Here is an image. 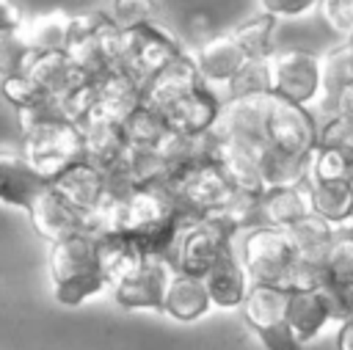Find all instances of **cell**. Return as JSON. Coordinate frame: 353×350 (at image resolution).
I'll use <instances>...</instances> for the list:
<instances>
[{"mask_svg": "<svg viewBox=\"0 0 353 350\" xmlns=\"http://www.w3.org/2000/svg\"><path fill=\"white\" fill-rule=\"evenodd\" d=\"M19 146L25 165L41 179H55L63 168L83 157V141L77 124L58 113L55 102L33 110H17Z\"/></svg>", "mask_w": 353, "mask_h": 350, "instance_id": "6da1fadb", "label": "cell"}, {"mask_svg": "<svg viewBox=\"0 0 353 350\" xmlns=\"http://www.w3.org/2000/svg\"><path fill=\"white\" fill-rule=\"evenodd\" d=\"M47 276L55 303L66 309L83 306L108 292V281L102 278L97 262V237L88 231H74L69 237L50 243Z\"/></svg>", "mask_w": 353, "mask_h": 350, "instance_id": "7a4b0ae2", "label": "cell"}, {"mask_svg": "<svg viewBox=\"0 0 353 350\" xmlns=\"http://www.w3.org/2000/svg\"><path fill=\"white\" fill-rule=\"evenodd\" d=\"M270 94L303 110L328 107V83L323 55L303 47H276L268 58Z\"/></svg>", "mask_w": 353, "mask_h": 350, "instance_id": "3957f363", "label": "cell"}, {"mask_svg": "<svg viewBox=\"0 0 353 350\" xmlns=\"http://www.w3.org/2000/svg\"><path fill=\"white\" fill-rule=\"evenodd\" d=\"M234 254L248 273L251 284L265 287H281L290 289L292 273H295V251L287 237V231L273 226H251L240 234H234Z\"/></svg>", "mask_w": 353, "mask_h": 350, "instance_id": "277c9868", "label": "cell"}, {"mask_svg": "<svg viewBox=\"0 0 353 350\" xmlns=\"http://www.w3.org/2000/svg\"><path fill=\"white\" fill-rule=\"evenodd\" d=\"M163 187L171 193L182 215L204 218V220L215 218L234 196V190L226 185L223 174L218 171V165L207 157L179 165Z\"/></svg>", "mask_w": 353, "mask_h": 350, "instance_id": "5b68a950", "label": "cell"}, {"mask_svg": "<svg viewBox=\"0 0 353 350\" xmlns=\"http://www.w3.org/2000/svg\"><path fill=\"white\" fill-rule=\"evenodd\" d=\"M232 251L234 237H229L218 223L204 218H185L171 251V265L179 273L204 278Z\"/></svg>", "mask_w": 353, "mask_h": 350, "instance_id": "8992f818", "label": "cell"}, {"mask_svg": "<svg viewBox=\"0 0 353 350\" xmlns=\"http://www.w3.org/2000/svg\"><path fill=\"white\" fill-rule=\"evenodd\" d=\"M188 47L157 19L121 30V61L119 66L127 69L135 80H149L171 61H176Z\"/></svg>", "mask_w": 353, "mask_h": 350, "instance_id": "52a82bcc", "label": "cell"}, {"mask_svg": "<svg viewBox=\"0 0 353 350\" xmlns=\"http://www.w3.org/2000/svg\"><path fill=\"white\" fill-rule=\"evenodd\" d=\"M265 143L281 154L306 160L312 149L317 146V121L312 110H303L298 105H290L284 99H276L270 94L268 110H265Z\"/></svg>", "mask_w": 353, "mask_h": 350, "instance_id": "ba28073f", "label": "cell"}, {"mask_svg": "<svg viewBox=\"0 0 353 350\" xmlns=\"http://www.w3.org/2000/svg\"><path fill=\"white\" fill-rule=\"evenodd\" d=\"M171 273H174V265L168 259L146 256V262L132 276L110 287V295L116 306L124 311H160Z\"/></svg>", "mask_w": 353, "mask_h": 350, "instance_id": "9c48e42d", "label": "cell"}, {"mask_svg": "<svg viewBox=\"0 0 353 350\" xmlns=\"http://www.w3.org/2000/svg\"><path fill=\"white\" fill-rule=\"evenodd\" d=\"M193 58V66L199 72V80L212 88V91H226L229 80L237 74V69L243 66L245 55L240 50V44L232 39V33H212L204 36L193 50H188Z\"/></svg>", "mask_w": 353, "mask_h": 350, "instance_id": "30bf717a", "label": "cell"}, {"mask_svg": "<svg viewBox=\"0 0 353 350\" xmlns=\"http://www.w3.org/2000/svg\"><path fill=\"white\" fill-rule=\"evenodd\" d=\"M97 99L94 107L83 121H113L121 124V119L141 105V80H135L127 69L113 66L94 77ZM80 121V124H83Z\"/></svg>", "mask_w": 353, "mask_h": 350, "instance_id": "8fae6325", "label": "cell"}, {"mask_svg": "<svg viewBox=\"0 0 353 350\" xmlns=\"http://www.w3.org/2000/svg\"><path fill=\"white\" fill-rule=\"evenodd\" d=\"M22 74H28L52 102L77 88L88 74L72 61L66 50H30L22 63Z\"/></svg>", "mask_w": 353, "mask_h": 350, "instance_id": "7c38bea8", "label": "cell"}, {"mask_svg": "<svg viewBox=\"0 0 353 350\" xmlns=\"http://www.w3.org/2000/svg\"><path fill=\"white\" fill-rule=\"evenodd\" d=\"M199 85H204L199 80V72L193 66L190 52L185 50L176 61H171L165 69H160L157 74H152L149 80L141 83V102L157 113H168L182 96H188L190 91H196Z\"/></svg>", "mask_w": 353, "mask_h": 350, "instance_id": "4fadbf2b", "label": "cell"}, {"mask_svg": "<svg viewBox=\"0 0 353 350\" xmlns=\"http://www.w3.org/2000/svg\"><path fill=\"white\" fill-rule=\"evenodd\" d=\"M25 215H28L33 231L47 243H55L74 231H85V218L77 209H72L47 182L36 190V196L25 207Z\"/></svg>", "mask_w": 353, "mask_h": 350, "instance_id": "5bb4252c", "label": "cell"}, {"mask_svg": "<svg viewBox=\"0 0 353 350\" xmlns=\"http://www.w3.org/2000/svg\"><path fill=\"white\" fill-rule=\"evenodd\" d=\"M72 209H77L83 218L105 198L108 193V176L94 165L88 163L85 157H80L77 163H72L69 168H63L55 179L47 182Z\"/></svg>", "mask_w": 353, "mask_h": 350, "instance_id": "9a60e30c", "label": "cell"}, {"mask_svg": "<svg viewBox=\"0 0 353 350\" xmlns=\"http://www.w3.org/2000/svg\"><path fill=\"white\" fill-rule=\"evenodd\" d=\"M221 102L223 96L207 85H199L196 91H190L188 96H182L168 113L165 121L171 130L185 132V135H210L215 130V121L221 116Z\"/></svg>", "mask_w": 353, "mask_h": 350, "instance_id": "2e32d148", "label": "cell"}, {"mask_svg": "<svg viewBox=\"0 0 353 350\" xmlns=\"http://www.w3.org/2000/svg\"><path fill=\"white\" fill-rule=\"evenodd\" d=\"M284 322L301 347L314 342L325 331V325L331 322L323 292L320 289H287Z\"/></svg>", "mask_w": 353, "mask_h": 350, "instance_id": "e0dca14e", "label": "cell"}, {"mask_svg": "<svg viewBox=\"0 0 353 350\" xmlns=\"http://www.w3.org/2000/svg\"><path fill=\"white\" fill-rule=\"evenodd\" d=\"M143 245L130 234H105L97 237V262L102 270V278L108 281V289L127 276H132L146 262Z\"/></svg>", "mask_w": 353, "mask_h": 350, "instance_id": "ac0fdd59", "label": "cell"}, {"mask_svg": "<svg viewBox=\"0 0 353 350\" xmlns=\"http://www.w3.org/2000/svg\"><path fill=\"white\" fill-rule=\"evenodd\" d=\"M212 309L210 295L204 289V281L188 273L174 270L165 287V298H163V314H168L176 322H196L201 320L207 311Z\"/></svg>", "mask_w": 353, "mask_h": 350, "instance_id": "d6986e66", "label": "cell"}, {"mask_svg": "<svg viewBox=\"0 0 353 350\" xmlns=\"http://www.w3.org/2000/svg\"><path fill=\"white\" fill-rule=\"evenodd\" d=\"M309 215H312V209H309L306 182L290 185V187H270V190H262V196H259L262 226H273V229L287 231Z\"/></svg>", "mask_w": 353, "mask_h": 350, "instance_id": "ffe728a7", "label": "cell"}, {"mask_svg": "<svg viewBox=\"0 0 353 350\" xmlns=\"http://www.w3.org/2000/svg\"><path fill=\"white\" fill-rule=\"evenodd\" d=\"M201 281H204V289H207L210 303L215 309H240L243 298L251 289L248 273L243 270V265H240L234 251L226 254Z\"/></svg>", "mask_w": 353, "mask_h": 350, "instance_id": "44dd1931", "label": "cell"}, {"mask_svg": "<svg viewBox=\"0 0 353 350\" xmlns=\"http://www.w3.org/2000/svg\"><path fill=\"white\" fill-rule=\"evenodd\" d=\"M309 209L314 218L325 220L331 229H347L353 218V185L350 179L342 182H306Z\"/></svg>", "mask_w": 353, "mask_h": 350, "instance_id": "7402d4cb", "label": "cell"}, {"mask_svg": "<svg viewBox=\"0 0 353 350\" xmlns=\"http://www.w3.org/2000/svg\"><path fill=\"white\" fill-rule=\"evenodd\" d=\"M83 141V157L94 163L102 174H108L127 152L121 127L113 121H83L77 124Z\"/></svg>", "mask_w": 353, "mask_h": 350, "instance_id": "603a6c76", "label": "cell"}, {"mask_svg": "<svg viewBox=\"0 0 353 350\" xmlns=\"http://www.w3.org/2000/svg\"><path fill=\"white\" fill-rule=\"evenodd\" d=\"M44 182L25 165L22 154L17 149H3L0 146V204L22 209L30 204L36 190Z\"/></svg>", "mask_w": 353, "mask_h": 350, "instance_id": "cb8c5ba5", "label": "cell"}, {"mask_svg": "<svg viewBox=\"0 0 353 350\" xmlns=\"http://www.w3.org/2000/svg\"><path fill=\"white\" fill-rule=\"evenodd\" d=\"M243 320L245 325L259 333L268 328H276L284 322V311H287V289L281 287H265V284H251L248 295L240 303Z\"/></svg>", "mask_w": 353, "mask_h": 350, "instance_id": "d4e9b609", "label": "cell"}, {"mask_svg": "<svg viewBox=\"0 0 353 350\" xmlns=\"http://www.w3.org/2000/svg\"><path fill=\"white\" fill-rule=\"evenodd\" d=\"M66 28H69V14L55 8L36 17H25L19 36L28 44V50H63Z\"/></svg>", "mask_w": 353, "mask_h": 350, "instance_id": "484cf974", "label": "cell"}, {"mask_svg": "<svg viewBox=\"0 0 353 350\" xmlns=\"http://www.w3.org/2000/svg\"><path fill=\"white\" fill-rule=\"evenodd\" d=\"M334 231L336 229H331L325 220H320L314 215H309L301 223H295L292 229H287V237L292 243L295 259L306 262V265H323V254H325Z\"/></svg>", "mask_w": 353, "mask_h": 350, "instance_id": "4316f807", "label": "cell"}, {"mask_svg": "<svg viewBox=\"0 0 353 350\" xmlns=\"http://www.w3.org/2000/svg\"><path fill=\"white\" fill-rule=\"evenodd\" d=\"M121 135H124V143L130 149H154V143L165 135L168 130V121L163 113L146 107L143 102L130 110L124 119H121Z\"/></svg>", "mask_w": 353, "mask_h": 350, "instance_id": "83f0119b", "label": "cell"}, {"mask_svg": "<svg viewBox=\"0 0 353 350\" xmlns=\"http://www.w3.org/2000/svg\"><path fill=\"white\" fill-rule=\"evenodd\" d=\"M276 25H279L276 19L256 14V17L237 22L229 33L240 44L245 58H270L276 52Z\"/></svg>", "mask_w": 353, "mask_h": 350, "instance_id": "f1b7e54d", "label": "cell"}, {"mask_svg": "<svg viewBox=\"0 0 353 350\" xmlns=\"http://www.w3.org/2000/svg\"><path fill=\"white\" fill-rule=\"evenodd\" d=\"M259 163V176H262V187H290V185H303L306 182V160L281 154L270 146H265V152L256 157Z\"/></svg>", "mask_w": 353, "mask_h": 350, "instance_id": "f546056e", "label": "cell"}, {"mask_svg": "<svg viewBox=\"0 0 353 350\" xmlns=\"http://www.w3.org/2000/svg\"><path fill=\"white\" fill-rule=\"evenodd\" d=\"M350 174H353V157H347L345 152L314 146L312 154L306 157V182H342L350 179Z\"/></svg>", "mask_w": 353, "mask_h": 350, "instance_id": "4dcf8cb0", "label": "cell"}, {"mask_svg": "<svg viewBox=\"0 0 353 350\" xmlns=\"http://www.w3.org/2000/svg\"><path fill=\"white\" fill-rule=\"evenodd\" d=\"M323 273L325 281L353 284V234L339 229L334 231L325 254H323Z\"/></svg>", "mask_w": 353, "mask_h": 350, "instance_id": "1f68e13d", "label": "cell"}, {"mask_svg": "<svg viewBox=\"0 0 353 350\" xmlns=\"http://www.w3.org/2000/svg\"><path fill=\"white\" fill-rule=\"evenodd\" d=\"M259 94H270L268 58H245L243 66L237 69V74L229 80L226 96H259Z\"/></svg>", "mask_w": 353, "mask_h": 350, "instance_id": "d6a6232c", "label": "cell"}, {"mask_svg": "<svg viewBox=\"0 0 353 350\" xmlns=\"http://www.w3.org/2000/svg\"><path fill=\"white\" fill-rule=\"evenodd\" d=\"M0 94L3 99L17 110H33V107H44V105H52V99L22 72L17 74H8V77H0Z\"/></svg>", "mask_w": 353, "mask_h": 350, "instance_id": "836d02e7", "label": "cell"}, {"mask_svg": "<svg viewBox=\"0 0 353 350\" xmlns=\"http://www.w3.org/2000/svg\"><path fill=\"white\" fill-rule=\"evenodd\" d=\"M157 14H160V3L157 0H110V11H108L113 25L121 28V30L154 22Z\"/></svg>", "mask_w": 353, "mask_h": 350, "instance_id": "e575fe53", "label": "cell"}, {"mask_svg": "<svg viewBox=\"0 0 353 350\" xmlns=\"http://www.w3.org/2000/svg\"><path fill=\"white\" fill-rule=\"evenodd\" d=\"M317 146H328L353 157V119L331 113L323 124H317Z\"/></svg>", "mask_w": 353, "mask_h": 350, "instance_id": "d590c367", "label": "cell"}, {"mask_svg": "<svg viewBox=\"0 0 353 350\" xmlns=\"http://www.w3.org/2000/svg\"><path fill=\"white\" fill-rule=\"evenodd\" d=\"M317 11H320L323 25L339 41H350L353 39V0H320Z\"/></svg>", "mask_w": 353, "mask_h": 350, "instance_id": "8d00e7d4", "label": "cell"}, {"mask_svg": "<svg viewBox=\"0 0 353 350\" xmlns=\"http://www.w3.org/2000/svg\"><path fill=\"white\" fill-rule=\"evenodd\" d=\"M320 0H256L259 14L276 19V22H295V19H306L309 14L317 11Z\"/></svg>", "mask_w": 353, "mask_h": 350, "instance_id": "74e56055", "label": "cell"}, {"mask_svg": "<svg viewBox=\"0 0 353 350\" xmlns=\"http://www.w3.org/2000/svg\"><path fill=\"white\" fill-rule=\"evenodd\" d=\"M320 292H323V300L328 306V317L334 322H345L353 317V284L323 281Z\"/></svg>", "mask_w": 353, "mask_h": 350, "instance_id": "f35d334b", "label": "cell"}, {"mask_svg": "<svg viewBox=\"0 0 353 350\" xmlns=\"http://www.w3.org/2000/svg\"><path fill=\"white\" fill-rule=\"evenodd\" d=\"M30 50L22 41L19 30L17 33H8V36H0V77H8V74L22 72V63H25V55Z\"/></svg>", "mask_w": 353, "mask_h": 350, "instance_id": "ab89813d", "label": "cell"}, {"mask_svg": "<svg viewBox=\"0 0 353 350\" xmlns=\"http://www.w3.org/2000/svg\"><path fill=\"white\" fill-rule=\"evenodd\" d=\"M256 339L262 342L265 350H301V344L295 342V336L287 328V322H281L276 328H268V331H259Z\"/></svg>", "mask_w": 353, "mask_h": 350, "instance_id": "60d3db41", "label": "cell"}, {"mask_svg": "<svg viewBox=\"0 0 353 350\" xmlns=\"http://www.w3.org/2000/svg\"><path fill=\"white\" fill-rule=\"evenodd\" d=\"M328 107L339 116L353 119V80H345V83H339L328 91Z\"/></svg>", "mask_w": 353, "mask_h": 350, "instance_id": "b9f144b4", "label": "cell"}, {"mask_svg": "<svg viewBox=\"0 0 353 350\" xmlns=\"http://www.w3.org/2000/svg\"><path fill=\"white\" fill-rule=\"evenodd\" d=\"M25 22V11L19 0H0V36L17 33Z\"/></svg>", "mask_w": 353, "mask_h": 350, "instance_id": "7bdbcfd3", "label": "cell"}, {"mask_svg": "<svg viewBox=\"0 0 353 350\" xmlns=\"http://www.w3.org/2000/svg\"><path fill=\"white\" fill-rule=\"evenodd\" d=\"M334 344H336V350H353V317L345 320V322H339V331L334 336Z\"/></svg>", "mask_w": 353, "mask_h": 350, "instance_id": "ee69618b", "label": "cell"}]
</instances>
